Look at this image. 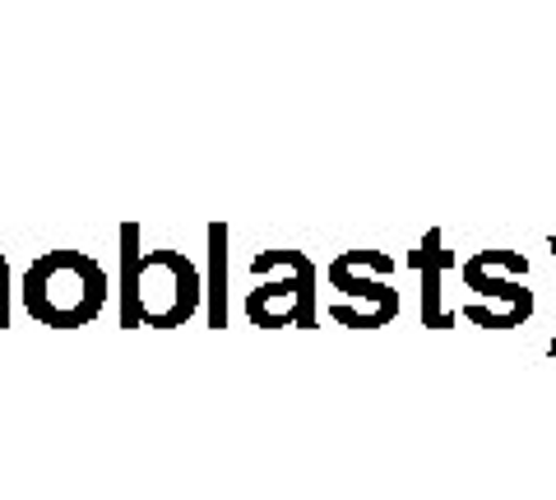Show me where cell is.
Here are the masks:
<instances>
[{
  "label": "cell",
  "instance_id": "cell-1",
  "mask_svg": "<svg viewBox=\"0 0 556 500\" xmlns=\"http://www.w3.org/2000/svg\"><path fill=\"white\" fill-rule=\"evenodd\" d=\"M20 297L47 330H79L108 306V269L84 251H47L24 269Z\"/></svg>",
  "mask_w": 556,
  "mask_h": 500
},
{
  "label": "cell",
  "instance_id": "cell-2",
  "mask_svg": "<svg viewBox=\"0 0 556 500\" xmlns=\"http://www.w3.org/2000/svg\"><path fill=\"white\" fill-rule=\"evenodd\" d=\"M260 287L247 292V320L260 330H316V260L306 251H260L251 260Z\"/></svg>",
  "mask_w": 556,
  "mask_h": 500
},
{
  "label": "cell",
  "instance_id": "cell-3",
  "mask_svg": "<svg viewBox=\"0 0 556 500\" xmlns=\"http://www.w3.org/2000/svg\"><path fill=\"white\" fill-rule=\"evenodd\" d=\"M204 306V279L186 251H144L135 273V316L149 330H177Z\"/></svg>",
  "mask_w": 556,
  "mask_h": 500
},
{
  "label": "cell",
  "instance_id": "cell-4",
  "mask_svg": "<svg viewBox=\"0 0 556 500\" xmlns=\"http://www.w3.org/2000/svg\"><path fill=\"white\" fill-rule=\"evenodd\" d=\"M394 273L390 251H343L329 265V283H334L348 302L329 306V320L348 324V330H386L399 316V292L386 283Z\"/></svg>",
  "mask_w": 556,
  "mask_h": 500
},
{
  "label": "cell",
  "instance_id": "cell-5",
  "mask_svg": "<svg viewBox=\"0 0 556 500\" xmlns=\"http://www.w3.org/2000/svg\"><path fill=\"white\" fill-rule=\"evenodd\" d=\"M408 265L422 273V324L427 330H455V310L445 306V269L455 265V255H450L445 246V232L441 228H431L422 236V246H417L408 255Z\"/></svg>",
  "mask_w": 556,
  "mask_h": 500
},
{
  "label": "cell",
  "instance_id": "cell-6",
  "mask_svg": "<svg viewBox=\"0 0 556 500\" xmlns=\"http://www.w3.org/2000/svg\"><path fill=\"white\" fill-rule=\"evenodd\" d=\"M204 324H208V330H228V222H208Z\"/></svg>",
  "mask_w": 556,
  "mask_h": 500
},
{
  "label": "cell",
  "instance_id": "cell-7",
  "mask_svg": "<svg viewBox=\"0 0 556 500\" xmlns=\"http://www.w3.org/2000/svg\"><path fill=\"white\" fill-rule=\"evenodd\" d=\"M139 222H126L121 228V330H139V316H135V273H139Z\"/></svg>",
  "mask_w": 556,
  "mask_h": 500
},
{
  "label": "cell",
  "instance_id": "cell-8",
  "mask_svg": "<svg viewBox=\"0 0 556 500\" xmlns=\"http://www.w3.org/2000/svg\"><path fill=\"white\" fill-rule=\"evenodd\" d=\"M533 306L538 302H468L455 310V316L478 324V330H519V324L533 316Z\"/></svg>",
  "mask_w": 556,
  "mask_h": 500
},
{
  "label": "cell",
  "instance_id": "cell-9",
  "mask_svg": "<svg viewBox=\"0 0 556 500\" xmlns=\"http://www.w3.org/2000/svg\"><path fill=\"white\" fill-rule=\"evenodd\" d=\"M459 273H464V283H473V279H515V283H525L529 279V260L519 251H478V255H468Z\"/></svg>",
  "mask_w": 556,
  "mask_h": 500
},
{
  "label": "cell",
  "instance_id": "cell-10",
  "mask_svg": "<svg viewBox=\"0 0 556 500\" xmlns=\"http://www.w3.org/2000/svg\"><path fill=\"white\" fill-rule=\"evenodd\" d=\"M10 302H14V283H10L5 255H0V330H10Z\"/></svg>",
  "mask_w": 556,
  "mask_h": 500
},
{
  "label": "cell",
  "instance_id": "cell-11",
  "mask_svg": "<svg viewBox=\"0 0 556 500\" xmlns=\"http://www.w3.org/2000/svg\"><path fill=\"white\" fill-rule=\"evenodd\" d=\"M547 251H552V260H556V236H547ZM547 361H556V334H552V343H547Z\"/></svg>",
  "mask_w": 556,
  "mask_h": 500
}]
</instances>
